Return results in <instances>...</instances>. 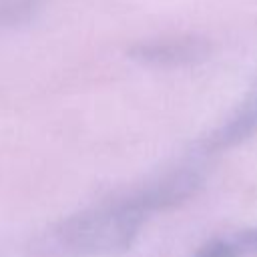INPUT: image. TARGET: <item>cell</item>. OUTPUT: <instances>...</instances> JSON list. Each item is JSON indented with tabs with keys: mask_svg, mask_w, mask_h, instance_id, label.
<instances>
[{
	"mask_svg": "<svg viewBox=\"0 0 257 257\" xmlns=\"http://www.w3.org/2000/svg\"><path fill=\"white\" fill-rule=\"evenodd\" d=\"M128 58L147 66H191L203 62L211 54V42L197 34L183 36H163L135 42L126 50Z\"/></svg>",
	"mask_w": 257,
	"mask_h": 257,
	"instance_id": "2",
	"label": "cell"
},
{
	"mask_svg": "<svg viewBox=\"0 0 257 257\" xmlns=\"http://www.w3.org/2000/svg\"><path fill=\"white\" fill-rule=\"evenodd\" d=\"M195 257H239V253L235 251L231 239H213L211 243L201 247Z\"/></svg>",
	"mask_w": 257,
	"mask_h": 257,
	"instance_id": "6",
	"label": "cell"
},
{
	"mask_svg": "<svg viewBox=\"0 0 257 257\" xmlns=\"http://www.w3.org/2000/svg\"><path fill=\"white\" fill-rule=\"evenodd\" d=\"M231 243L239 255H257V227L239 231Z\"/></svg>",
	"mask_w": 257,
	"mask_h": 257,
	"instance_id": "7",
	"label": "cell"
},
{
	"mask_svg": "<svg viewBox=\"0 0 257 257\" xmlns=\"http://www.w3.org/2000/svg\"><path fill=\"white\" fill-rule=\"evenodd\" d=\"M42 0H0V26H18L36 16Z\"/></svg>",
	"mask_w": 257,
	"mask_h": 257,
	"instance_id": "5",
	"label": "cell"
},
{
	"mask_svg": "<svg viewBox=\"0 0 257 257\" xmlns=\"http://www.w3.org/2000/svg\"><path fill=\"white\" fill-rule=\"evenodd\" d=\"M147 217L128 193L48 227L34 239L32 251L40 257H116L135 245Z\"/></svg>",
	"mask_w": 257,
	"mask_h": 257,
	"instance_id": "1",
	"label": "cell"
},
{
	"mask_svg": "<svg viewBox=\"0 0 257 257\" xmlns=\"http://www.w3.org/2000/svg\"><path fill=\"white\" fill-rule=\"evenodd\" d=\"M203 175L195 167H181L131 191L137 203L151 215L185 203L203 187Z\"/></svg>",
	"mask_w": 257,
	"mask_h": 257,
	"instance_id": "3",
	"label": "cell"
},
{
	"mask_svg": "<svg viewBox=\"0 0 257 257\" xmlns=\"http://www.w3.org/2000/svg\"><path fill=\"white\" fill-rule=\"evenodd\" d=\"M255 133H257V88L239 104V108L219 128H215L199 143V149L205 155L221 153L241 145L243 141L251 139Z\"/></svg>",
	"mask_w": 257,
	"mask_h": 257,
	"instance_id": "4",
	"label": "cell"
}]
</instances>
